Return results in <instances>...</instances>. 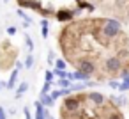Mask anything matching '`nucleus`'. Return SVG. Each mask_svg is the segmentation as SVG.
Masks as SVG:
<instances>
[{
	"label": "nucleus",
	"instance_id": "nucleus-10",
	"mask_svg": "<svg viewBox=\"0 0 129 119\" xmlns=\"http://www.w3.org/2000/svg\"><path fill=\"white\" fill-rule=\"evenodd\" d=\"M25 39H27V46H28V48L32 50V48H34V45H32V39H30L28 36H25Z\"/></svg>",
	"mask_w": 129,
	"mask_h": 119
},
{
	"label": "nucleus",
	"instance_id": "nucleus-1",
	"mask_svg": "<svg viewBox=\"0 0 129 119\" xmlns=\"http://www.w3.org/2000/svg\"><path fill=\"white\" fill-rule=\"evenodd\" d=\"M101 32H103L104 37H110V39H111V37H117V36L120 34V23L115 22V20H106V22L103 23Z\"/></svg>",
	"mask_w": 129,
	"mask_h": 119
},
{
	"label": "nucleus",
	"instance_id": "nucleus-11",
	"mask_svg": "<svg viewBox=\"0 0 129 119\" xmlns=\"http://www.w3.org/2000/svg\"><path fill=\"white\" fill-rule=\"evenodd\" d=\"M110 119H122V117H120L118 112H113V114H110Z\"/></svg>",
	"mask_w": 129,
	"mask_h": 119
},
{
	"label": "nucleus",
	"instance_id": "nucleus-2",
	"mask_svg": "<svg viewBox=\"0 0 129 119\" xmlns=\"http://www.w3.org/2000/svg\"><path fill=\"white\" fill-rule=\"evenodd\" d=\"M76 68H78V71H81V73H85L88 76H92L94 71H95V64L90 59H81L80 62H76Z\"/></svg>",
	"mask_w": 129,
	"mask_h": 119
},
{
	"label": "nucleus",
	"instance_id": "nucleus-17",
	"mask_svg": "<svg viewBox=\"0 0 129 119\" xmlns=\"http://www.w3.org/2000/svg\"><path fill=\"white\" fill-rule=\"evenodd\" d=\"M48 119H50V117H48Z\"/></svg>",
	"mask_w": 129,
	"mask_h": 119
},
{
	"label": "nucleus",
	"instance_id": "nucleus-13",
	"mask_svg": "<svg viewBox=\"0 0 129 119\" xmlns=\"http://www.w3.org/2000/svg\"><path fill=\"white\" fill-rule=\"evenodd\" d=\"M7 32H9V34H11V36H13V34H14V32H16V29H14V27H9V29H7Z\"/></svg>",
	"mask_w": 129,
	"mask_h": 119
},
{
	"label": "nucleus",
	"instance_id": "nucleus-9",
	"mask_svg": "<svg viewBox=\"0 0 129 119\" xmlns=\"http://www.w3.org/2000/svg\"><path fill=\"white\" fill-rule=\"evenodd\" d=\"M27 89H28V84H27V82H23V84H21V85H20V91H18V96H20V94H21V92H25V91H27Z\"/></svg>",
	"mask_w": 129,
	"mask_h": 119
},
{
	"label": "nucleus",
	"instance_id": "nucleus-8",
	"mask_svg": "<svg viewBox=\"0 0 129 119\" xmlns=\"http://www.w3.org/2000/svg\"><path fill=\"white\" fill-rule=\"evenodd\" d=\"M32 64H34V59H32V55H28L25 61V68H32Z\"/></svg>",
	"mask_w": 129,
	"mask_h": 119
},
{
	"label": "nucleus",
	"instance_id": "nucleus-3",
	"mask_svg": "<svg viewBox=\"0 0 129 119\" xmlns=\"http://www.w3.org/2000/svg\"><path fill=\"white\" fill-rule=\"evenodd\" d=\"M104 68H106L108 73H118L120 68H122V62H120L118 57H108L106 62H104Z\"/></svg>",
	"mask_w": 129,
	"mask_h": 119
},
{
	"label": "nucleus",
	"instance_id": "nucleus-16",
	"mask_svg": "<svg viewBox=\"0 0 129 119\" xmlns=\"http://www.w3.org/2000/svg\"><path fill=\"white\" fill-rule=\"evenodd\" d=\"M94 2H99V0H94Z\"/></svg>",
	"mask_w": 129,
	"mask_h": 119
},
{
	"label": "nucleus",
	"instance_id": "nucleus-15",
	"mask_svg": "<svg viewBox=\"0 0 129 119\" xmlns=\"http://www.w3.org/2000/svg\"><path fill=\"white\" fill-rule=\"evenodd\" d=\"M0 119H6V114H4V108H0Z\"/></svg>",
	"mask_w": 129,
	"mask_h": 119
},
{
	"label": "nucleus",
	"instance_id": "nucleus-12",
	"mask_svg": "<svg viewBox=\"0 0 129 119\" xmlns=\"http://www.w3.org/2000/svg\"><path fill=\"white\" fill-rule=\"evenodd\" d=\"M55 73H57V75H58V76H66V75H67V73H66V71H62V69H57V71H55Z\"/></svg>",
	"mask_w": 129,
	"mask_h": 119
},
{
	"label": "nucleus",
	"instance_id": "nucleus-7",
	"mask_svg": "<svg viewBox=\"0 0 129 119\" xmlns=\"http://www.w3.org/2000/svg\"><path fill=\"white\" fill-rule=\"evenodd\" d=\"M73 16V11H60L58 13V20H69Z\"/></svg>",
	"mask_w": 129,
	"mask_h": 119
},
{
	"label": "nucleus",
	"instance_id": "nucleus-5",
	"mask_svg": "<svg viewBox=\"0 0 129 119\" xmlns=\"http://www.w3.org/2000/svg\"><path fill=\"white\" fill-rule=\"evenodd\" d=\"M88 100H90L92 103H95V105H103V103H104V96L99 94V92H90V94H88Z\"/></svg>",
	"mask_w": 129,
	"mask_h": 119
},
{
	"label": "nucleus",
	"instance_id": "nucleus-6",
	"mask_svg": "<svg viewBox=\"0 0 129 119\" xmlns=\"http://www.w3.org/2000/svg\"><path fill=\"white\" fill-rule=\"evenodd\" d=\"M16 78H18V71H13V75H11L9 82H7V89H9V91L14 87V82H16Z\"/></svg>",
	"mask_w": 129,
	"mask_h": 119
},
{
	"label": "nucleus",
	"instance_id": "nucleus-4",
	"mask_svg": "<svg viewBox=\"0 0 129 119\" xmlns=\"http://www.w3.org/2000/svg\"><path fill=\"white\" fill-rule=\"evenodd\" d=\"M81 100L80 98H66V101H64V108L67 110V112H76L78 108H80V103Z\"/></svg>",
	"mask_w": 129,
	"mask_h": 119
},
{
	"label": "nucleus",
	"instance_id": "nucleus-14",
	"mask_svg": "<svg viewBox=\"0 0 129 119\" xmlns=\"http://www.w3.org/2000/svg\"><path fill=\"white\" fill-rule=\"evenodd\" d=\"M64 66H66V64H64V62H62V61H58V62H57V68H58V69H62V68H64Z\"/></svg>",
	"mask_w": 129,
	"mask_h": 119
}]
</instances>
